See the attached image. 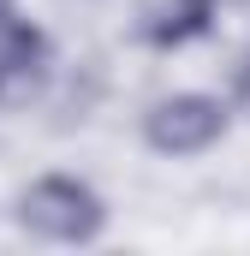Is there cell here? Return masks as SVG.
<instances>
[{
	"label": "cell",
	"instance_id": "1",
	"mask_svg": "<svg viewBox=\"0 0 250 256\" xmlns=\"http://www.w3.org/2000/svg\"><path fill=\"white\" fill-rule=\"evenodd\" d=\"M18 226L48 244H96L108 226V202L96 185H84L72 173H48L18 196Z\"/></svg>",
	"mask_w": 250,
	"mask_h": 256
},
{
	"label": "cell",
	"instance_id": "2",
	"mask_svg": "<svg viewBox=\"0 0 250 256\" xmlns=\"http://www.w3.org/2000/svg\"><path fill=\"white\" fill-rule=\"evenodd\" d=\"M226 137V108L214 96H161L149 114H143V143L155 155H202Z\"/></svg>",
	"mask_w": 250,
	"mask_h": 256
},
{
	"label": "cell",
	"instance_id": "3",
	"mask_svg": "<svg viewBox=\"0 0 250 256\" xmlns=\"http://www.w3.org/2000/svg\"><path fill=\"white\" fill-rule=\"evenodd\" d=\"M42 72H48V36L12 0H0V102L6 108L30 102L36 84H42Z\"/></svg>",
	"mask_w": 250,
	"mask_h": 256
},
{
	"label": "cell",
	"instance_id": "4",
	"mask_svg": "<svg viewBox=\"0 0 250 256\" xmlns=\"http://www.w3.org/2000/svg\"><path fill=\"white\" fill-rule=\"evenodd\" d=\"M220 0H137V36L149 48H185L214 24Z\"/></svg>",
	"mask_w": 250,
	"mask_h": 256
},
{
	"label": "cell",
	"instance_id": "5",
	"mask_svg": "<svg viewBox=\"0 0 250 256\" xmlns=\"http://www.w3.org/2000/svg\"><path fill=\"white\" fill-rule=\"evenodd\" d=\"M232 102H238V108L250 114V54L238 60V78H232Z\"/></svg>",
	"mask_w": 250,
	"mask_h": 256
}]
</instances>
